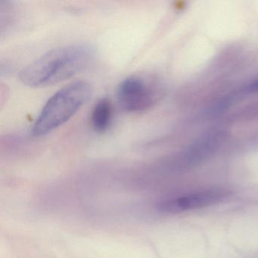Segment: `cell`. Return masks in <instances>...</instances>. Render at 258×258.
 <instances>
[{
	"mask_svg": "<svg viewBox=\"0 0 258 258\" xmlns=\"http://www.w3.org/2000/svg\"><path fill=\"white\" fill-rule=\"evenodd\" d=\"M112 119V107L106 98L100 99L93 107L91 113V124L96 132L102 134L109 127Z\"/></svg>",
	"mask_w": 258,
	"mask_h": 258,
	"instance_id": "8992f818",
	"label": "cell"
},
{
	"mask_svg": "<svg viewBox=\"0 0 258 258\" xmlns=\"http://www.w3.org/2000/svg\"><path fill=\"white\" fill-rule=\"evenodd\" d=\"M91 96V86L84 81H75L58 90L40 111L33 126V135H45L64 124L79 111Z\"/></svg>",
	"mask_w": 258,
	"mask_h": 258,
	"instance_id": "7a4b0ae2",
	"label": "cell"
},
{
	"mask_svg": "<svg viewBox=\"0 0 258 258\" xmlns=\"http://www.w3.org/2000/svg\"><path fill=\"white\" fill-rule=\"evenodd\" d=\"M258 93V80L253 81L250 84H247V86L241 89L236 96H247V95L253 94V93Z\"/></svg>",
	"mask_w": 258,
	"mask_h": 258,
	"instance_id": "52a82bcc",
	"label": "cell"
},
{
	"mask_svg": "<svg viewBox=\"0 0 258 258\" xmlns=\"http://www.w3.org/2000/svg\"><path fill=\"white\" fill-rule=\"evenodd\" d=\"M226 196V193L220 190H205L164 201L160 204L159 209L164 212L177 214L216 205Z\"/></svg>",
	"mask_w": 258,
	"mask_h": 258,
	"instance_id": "5b68a950",
	"label": "cell"
},
{
	"mask_svg": "<svg viewBox=\"0 0 258 258\" xmlns=\"http://www.w3.org/2000/svg\"><path fill=\"white\" fill-rule=\"evenodd\" d=\"M158 84L151 78L132 75L123 80L117 88V101L128 112H141L150 108L160 96Z\"/></svg>",
	"mask_w": 258,
	"mask_h": 258,
	"instance_id": "3957f363",
	"label": "cell"
},
{
	"mask_svg": "<svg viewBox=\"0 0 258 258\" xmlns=\"http://www.w3.org/2000/svg\"><path fill=\"white\" fill-rule=\"evenodd\" d=\"M226 137L227 132L223 130H214L204 134L182 152L178 160L179 168H192L205 162L218 150Z\"/></svg>",
	"mask_w": 258,
	"mask_h": 258,
	"instance_id": "277c9868",
	"label": "cell"
},
{
	"mask_svg": "<svg viewBox=\"0 0 258 258\" xmlns=\"http://www.w3.org/2000/svg\"><path fill=\"white\" fill-rule=\"evenodd\" d=\"M93 55V49L87 45L56 48L48 51L22 69L19 79L31 87L58 84L84 70Z\"/></svg>",
	"mask_w": 258,
	"mask_h": 258,
	"instance_id": "6da1fadb",
	"label": "cell"
}]
</instances>
